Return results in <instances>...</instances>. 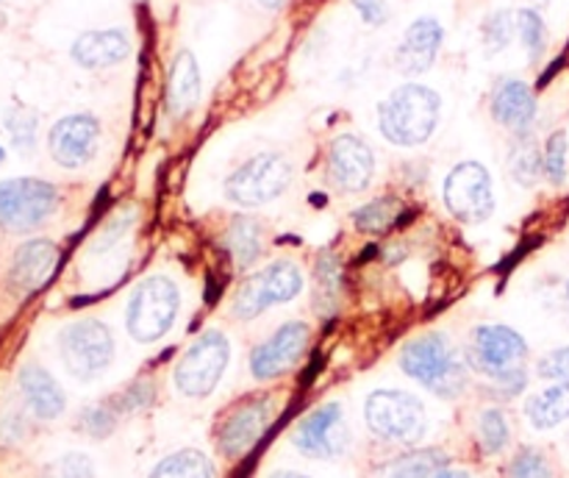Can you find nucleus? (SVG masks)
Instances as JSON below:
<instances>
[{
    "label": "nucleus",
    "instance_id": "nucleus-34",
    "mask_svg": "<svg viewBox=\"0 0 569 478\" xmlns=\"http://www.w3.org/2000/svg\"><path fill=\"white\" fill-rule=\"evenodd\" d=\"M545 159V178L553 187H561L567 181V165H569V139L565 131H553L542 148Z\"/></svg>",
    "mask_w": 569,
    "mask_h": 478
},
{
    "label": "nucleus",
    "instance_id": "nucleus-6",
    "mask_svg": "<svg viewBox=\"0 0 569 478\" xmlns=\"http://www.w3.org/2000/svg\"><path fill=\"white\" fill-rule=\"evenodd\" d=\"M303 272L295 261L281 259L272 265L261 267V270L250 272L242 283L237 287L231 298V317L233 320H256L264 315L272 306L289 303L303 292Z\"/></svg>",
    "mask_w": 569,
    "mask_h": 478
},
{
    "label": "nucleus",
    "instance_id": "nucleus-18",
    "mask_svg": "<svg viewBox=\"0 0 569 478\" xmlns=\"http://www.w3.org/2000/svg\"><path fill=\"white\" fill-rule=\"evenodd\" d=\"M445 42V28L437 17H417L409 28H406L403 39H400L398 50H395V67L403 76L415 78L422 76L437 61L439 48Z\"/></svg>",
    "mask_w": 569,
    "mask_h": 478
},
{
    "label": "nucleus",
    "instance_id": "nucleus-22",
    "mask_svg": "<svg viewBox=\"0 0 569 478\" xmlns=\"http://www.w3.org/2000/svg\"><path fill=\"white\" fill-rule=\"evenodd\" d=\"M20 392L26 398V406L33 411V417L39 420H56V417L64 411L67 398H64V389L59 387L53 376H50L44 367L39 365H26L20 370Z\"/></svg>",
    "mask_w": 569,
    "mask_h": 478
},
{
    "label": "nucleus",
    "instance_id": "nucleus-5",
    "mask_svg": "<svg viewBox=\"0 0 569 478\" xmlns=\"http://www.w3.org/2000/svg\"><path fill=\"white\" fill-rule=\"evenodd\" d=\"M367 428L392 445H420L428 431V415L420 398L403 389H376L365 404Z\"/></svg>",
    "mask_w": 569,
    "mask_h": 478
},
{
    "label": "nucleus",
    "instance_id": "nucleus-23",
    "mask_svg": "<svg viewBox=\"0 0 569 478\" xmlns=\"http://www.w3.org/2000/svg\"><path fill=\"white\" fill-rule=\"evenodd\" d=\"M448 465L450 456L442 448H420L378 465L372 478H437Z\"/></svg>",
    "mask_w": 569,
    "mask_h": 478
},
{
    "label": "nucleus",
    "instance_id": "nucleus-32",
    "mask_svg": "<svg viewBox=\"0 0 569 478\" xmlns=\"http://www.w3.org/2000/svg\"><path fill=\"white\" fill-rule=\"evenodd\" d=\"M517 37L526 44V53L531 61H539L548 50V26L537 9L517 11Z\"/></svg>",
    "mask_w": 569,
    "mask_h": 478
},
{
    "label": "nucleus",
    "instance_id": "nucleus-31",
    "mask_svg": "<svg viewBox=\"0 0 569 478\" xmlns=\"http://www.w3.org/2000/svg\"><path fill=\"white\" fill-rule=\"evenodd\" d=\"M511 442L509 420L500 409H487L478 417V448L487 456L503 454L506 445Z\"/></svg>",
    "mask_w": 569,
    "mask_h": 478
},
{
    "label": "nucleus",
    "instance_id": "nucleus-8",
    "mask_svg": "<svg viewBox=\"0 0 569 478\" xmlns=\"http://www.w3.org/2000/svg\"><path fill=\"white\" fill-rule=\"evenodd\" d=\"M59 353L72 378L92 381L103 376L114 359V333L103 320L83 317L59 333Z\"/></svg>",
    "mask_w": 569,
    "mask_h": 478
},
{
    "label": "nucleus",
    "instance_id": "nucleus-1",
    "mask_svg": "<svg viewBox=\"0 0 569 478\" xmlns=\"http://www.w3.org/2000/svg\"><path fill=\"white\" fill-rule=\"evenodd\" d=\"M400 370L445 400L459 398L470 381L467 356H461L445 331H426L409 339L400 350Z\"/></svg>",
    "mask_w": 569,
    "mask_h": 478
},
{
    "label": "nucleus",
    "instance_id": "nucleus-21",
    "mask_svg": "<svg viewBox=\"0 0 569 478\" xmlns=\"http://www.w3.org/2000/svg\"><path fill=\"white\" fill-rule=\"evenodd\" d=\"M200 89H203V81H200V64L194 59L192 50H178L176 59H172L170 72H167V111L170 117L181 120L189 111L198 106Z\"/></svg>",
    "mask_w": 569,
    "mask_h": 478
},
{
    "label": "nucleus",
    "instance_id": "nucleus-13",
    "mask_svg": "<svg viewBox=\"0 0 569 478\" xmlns=\"http://www.w3.org/2000/svg\"><path fill=\"white\" fill-rule=\"evenodd\" d=\"M348 442L350 434L348 422H345V409L337 400L317 406L292 431V445L298 448V454L309 456V459H339L348 450Z\"/></svg>",
    "mask_w": 569,
    "mask_h": 478
},
{
    "label": "nucleus",
    "instance_id": "nucleus-7",
    "mask_svg": "<svg viewBox=\"0 0 569 478\" xmlns=\"http://www.w3.org/2000/svg\"><path fill=\"white\" fill-rule=\"evenodd\" d=\"M231 361V342L220 328L200 333L172 370V384L187 398H209Z\"/></svg>",
    "mask_w": 569,
    "mask_h": 478
},
{
    "label": "nucleus",
    "instance_id": "nucleus-3",
    "mask_svg": "<svg viewBox=\"0 0 569 478\" xmlns=\"http://www.w3.org/2000/svg\"><path fill=\"white\" fill-rule=\"evenodd\" d=\"M181 311V289L167 276H150L137 283L126 306V331L137 342L150 345L172 331Z\"/></svg>",
    "mask_w": 569,
    "mask_h": 478
},
{
    "label": "nucleus",
    "instance_id": "nucleus-33",
    "mask_svg": "<svg viewBox=\"0 0 569 478\" xmlns=\"http://www.w3.org/2000/svg\"><path fill=\"white\" fill-rule=\"evenodd\" d=\"M6 122V133H9L11 145L22 153H31L33 145H37V128H39V117L37 111L26 109V106H14V109L6 111L3 117Z\"/></svg>",
    "mask_w": 569,
    "mask_h": 478
},
{
    "label": "nucleus",
    "instance_id": "nucleus-19",
    "mask_svg": "<svg viewBox=\"0 0 569 478\" xmlns=\"http://www.w3.org/2000/svg\"><path fill=\"white\" fill-rule=\"evenodd\" d=\"M489 111L511 137L528 133L537 120V94L522 78H500L489 94Z\"/></svg>",
    "mask_w": 569,
    "mask_h": 478
},
{
    "label": "nucleus",
    "instance_id": "nucleus-28",
    "mask_svg": "<svg viewBox=\"0 0 569 478\" xmlns=\"http://www.w3.org/2000/svg\"><path fill=\"white\" fill-rule=\"evenodd\" d=\"M400 215H403V200L398 195H381V198H372L365 206H359L350 220L359 233L376 237V233L389 231L400 220Z\"/></svg>",
    "mask_w": 569,
    "mask_h": 478
},
{
    "label": "nucleus",
    "instance_id": "nucleus-20",
    "mask_svg": "<svg viewBox=\"0 0 569 478\" xmlns=\"http://www.w3.org/2000/svg\"><path fill=\"white\" fill-rule=\"evenodd\" d=\"M72 61L83 70H106L117 67L131 56V37L122 28H98L83 31L70 48Z\"/></svg>",
    "mask_w": 569,
    "mask_h": 478
},
{
    "label": "nucleus",
    "instance_id": "nucleus-46",
    "mask_svg": "<svg viewBox=\"0 0 569 478\" xmlns=\"http://www.w3.org/2000/svg\"><path fill=\"white\" fill-rule=\"evenodd\" d=\"M3 159H6V153H3V148H0V165H3Z\"/></svg>",
    "mask_w": 569,
    "mask_h": 478
},
{
    "label": "nucleus",
    "instance_id": "nucleus-4",
    "mask_svg": "<svg viewBox=\"0 0 569 478\" xmlns=\"http://www.w3.org/2000/svg\"><path fill=\"white\" fill-rule=\"evenodd\" d=\"M295 167L278 150H264V153L250 156L248 161L237 167L222 183V192L233 206L242 209H259V206L272 203L292 187Z\"/></svg>",
    "mask_w": 569,
    "mask_h": 478
},
{
    "label": "nucleus",
    "instance_id": "nucleus-9",
    "mask_svg": "<svg viewBox=\"0 0 569 478\" xmlns=\"http://www.w3.org/2000/svg\"><path fill=\"white\" fill-rule=\"evenodd\" d=\"M59 209V189L42 178H9L0 181V228L28 233L42 226Z\"/></svg>",
    "mask_w": 569,
    "mask_h": 478
},
{
    "label": "nucleus",
    "instance_id": "nucleus-41",
    "mask_svg": "<svg viewBox=\"0 0 569 478\" xmlns=\"http://www.w3.org/2000/svg\"><path fill=\"white\" fill-rule=\"evenodd\" d=\"M350 3H353V9L359 11V17L367 22V26L378 28L389 20L387 0H350Z\"/></svg>",
    "mask_w": 569,
    "mask_h": 478
},
{
    "label": "nucleus",
    "instance_id": "nucleus-10",
    "mask_svg": "<svg viewBox=\"0 0 569 478\" xmlns=\"http://www.w3.org/2000/svg\"><path fill=\"white\" fill-rule=\"evenodd\" d=\"M442 200L453 220L465 226H481L495 211L492 172L481 161H459L445 176Z\"/></svg>",
    "mask_w": 569,
    "mask_h": 478
},
{
    "label": "nucleus",
    "instance_id": "nucleus-24",
    "mask_svg": "<svg viewBox=\"0 0 569 478\" xmlns=\"http://www.w3.org/2000/svg\"><path fill=\"white\" fill-rule=\"evenodd\" d=\"M222 248L231 253L237 267H253L264 253V222L256 217H233L222 233Z\"/></svg>",
    "mask_w": 569,
    "mask_h": 478
},
{
    "label": "nucleus",
    "instance_id": "nucleus-36",
    "mask_svg": "<svg viewBox=\"0 0 569 478\" xmlns=\"http://www.w3.org/2000/svg\"><path fill=\"white\" fill-rule=\"evenodd\" d=\"M117 409L109 404H92L87 406V409L81 411V417H78V428H81L87 437L92 439H106L109 434H114L117 428Z\"/></svg>",
    "mask_w": 569,
    "mask_h": 478
},
{
    "label": "nucleus",
    "instance_id": "nucleus-26",
    "mask_svg": "<svg viewBox=\"0 0 569 478\" xmlns=\"http://www.w3.org/2000/svg\"><path fill=\"white\" fill-rule=\"evenodd\" d=\"M509 172L520 187H537L539 178L545 176L542 148H539L533 131L515 133L509 148Z\"/></svg>",
    "mask_w": 569,
    "mask_h": 478
},
{
    "label": "nucleus",
    "instance_id": "nucleus-43",
    "mask_svg": "<svg viewBox=\"0 0 569 478\" xmlns=\"http://www.w3.org/2000/svg\"><path fill=\"white\" fill-rule=\"evenodd\" d=\"M256 3H259L261 9H267V11H278L283 3H287V0H256Z\"/></svg>",
    "mask_w": 569,
    "mask_h": 478
},
{
    "label": "nucleus",
    "instance_id": "nucleus-11",
    "mask_svg": "<svg viewBox=\"0 0 569 478\" xmlns=\"http://www.w3.org/2000/svg\"><path fill=\"white\" fill-rule=\"evenodd\" d=\"M465 356L472 370L498 381V378L526 367L528 342L520 331L509 326H478Z\"/></svg>",
    "mask_w": 569,
    "mask_h": 478
},
{
    "label": "nucleus",
    "instance_id": "nucleus-15",
    "mask_svg": "<svg viewBox=\"0 0 569 478\" xmlns=\"http://www.w3.org/2000/svg\"><path fill=\"white\" fill-rule=\"evenodd\" d=\"M100 148V120L89 111H76L53 122L48 133V150L64 170H78L94 159Z\"/></svg>",
    "mask_w": 569,
    "mask_h": 478
},
{
    "label": "nucleus",
    "instance_id": "nucleus-14",
    "mask_svg": "<svg viewBox=\"0 0 569 478\" xmlns=\"http://www.w3.org/2000/svg\"><path fill=\"white\" fill-rule=\"evenodd\" d=\"M311 342V328L303 320H289L278 326L264 342L250 350V372L259 381H272L283 372L292 370L303 359L306 348Z\"/></svg>",
    "mask_w": 569,
    "mask_h": 478
},
{
    "label": "nucleus",
    "instance_id": "nucleus-35",
    "mask_svg": "<svg viewBox=\"0 0 569 478\" xmlns=\"http://www.w3.org/2000/svg\"><path fill=\"white\" fill-rule=\"evenodd\" d=\"M133 220H137V206L131 203H126L117 215H111V220H106L103 226H100L98 237H94V245H92L94 253H103V250L114 248L117 242H122L126 233L131 231Z\"/></svg>",
    "mask_w": 569,
    "mask_h": 478
},
{
    "label": "nucleus",
    "instance_id": "nucleus-38",
    "mask_svg": "<svg viewBox=\"0 0 569 478\" xmlns=\"http://www.w3.org/2000/svg\"><path fill=\"white\" fill-rule=\"evenodd\" d=\"M156 387L150 381H133L131 387L122 389L120 395H114L111 406L117 409V415H133V411H142L153 404Z\"/></svg>",
    "mask_w": 569,
    "mask_h": 478
},
{
    "label": "nucleus",
    "instance_id": "nucleus-45",
    "mask_svg": "<svg viewBox=\"0 0 569 478\" xmlns=\"http://www.w3.org/2000/svg\"><path fill=\"white\" fill-rule=\"evenodd\" d=\"M531 3H533V6H548L550 0H531Z\"/></svg>",
    "mask_w": 569,
    "mask_h": 478
},
{
    "label": "nucleus",
    "instance_id": "nucleus-27",
    "mask_svg": "<svg viewBox=\"0 0 569 478\" xmlns=\"http://www.w3.org/2000/svg\"><path fill=\"white\" fill-rule=\"evenodd\" d=\"M315 309L317 315L331 317L339 309L342 295V261L331 250H322L315 265Z\"/></svg>",
    "mask_w": 569,
    "mask_h": 478
},
{
    "label": "nucleus",
    "instance_id": "nucleus-16",
    "mask_svg": "<svg viewBox=\"0 0 569 478\" xmlns=\"http://www.w3.org/2000/svg\"><path fill=\"white\" fill-rule=\"evenodd\" d=\"M326 170L339 192H365L376 178V153L359 133H339L328 145Z\"/></svg>",
    "mask_w": 569,
    "mask_h": 478
},
{
    "label": "nucleus",
    "instance_id": "nucleus-39",
    "mask_svg": "<svg viewBox=\"0 0 569 478\" xmlns=\"http://www.w3.org/2000/svg\"><path fill=\"white\" fill-rule=\"evenodd\" d=\"M42 478H94V467L89 456L67 454L44 470Z\"/></svg>",
    "mask_w": 569,
    "mask_h": 478
},
{
    "label": "nucleus",
    "instance_id": "nucleus-12",
    "mask_svg": "<svg viewBox=\"0 0 569 478\" xmlns=\"http://www.w3.org/2000/svg\"><path fill=\"white\" fill-rule=\"evenodd\" d=\"M272 420H276V400L270 395H250L248 400L233 406L220 422L217 450L226 459H242L261 442Z\"/></svg>",
    "mask_w": 569,
    "mask_h": 478
},
{
    "label": "nucleus",
    "instance_id": "nucleus-25",
    "mask_svg": "<svg viewBox=\"0 0 569 478\" xmlns=\"http://www.w3.org/2000/svg\"><path fill=\"white\" fill-rule=\"evenodd\" d=\"M526 417L537 431H550L569 420V381L545 387L526 400Z\"/></svg>",
    "mask_w": 569,
    "mask_h": 478
},
{
    "label": "nucleus",
    "instance_id": "nucleus-30",
    "mask_svg": "<svg viewBox=\"0 0 569 478\" xmlns=\"http://www.w3.org/2000/svg\"><path fill=\"white\" fill-rule=\"evenodd\" d=\"M517 33V11L498 9L492 14L483 17L481 22V44L487 56H498L515 42Z\"/></svg>",
    "mask_w": 569,
    "mask_h": 478
},
{
    "label": "nucleus",
    "instance_id": "nucleus-47",
    "mask_svg": "<svg viewBox=\"0 0 569 478\" xmlns=\"http://www.w3.org/2000/svg\"><path fill=\"white\" fill-rule=\"evenodd\" d=\"M567 300H569V281H567Z\"/></svg>",
    "mask_w": 569,
    "mask_h": 478
},
{
    "label": "nucleus",
    "instance_id": "nucleus-37",
    "mask_svg": "<svg viewBox=\"0 0 569 478\" xmlns=\"http://www.w3.org/2000/svg\"><path fill=\"white\" fill-rule=\"evenodd\" d=\"M506 478H553V467L539 448H520L506 470Z\"/></svg>",
    "mask_w": 569,
    "mask_h": 478
},
{
    "label": "nucleus",
    "instance_id": "nucleus-42",
    "mask_svg": "<svg viewBox=\"0 0 569 478\" xmlns=\"http://www.w3.org/2000/svg\"><path fill=\"white\" fill-rule=\"evenodd\" d=\"M437 478H472V476L467 470H453V467H448V470L439 472Z\"/></svg>",
    "mask_w": 569,
    "mask_h": 478
},
{
    "label": "nucleus",
    "instance_id": "nucleus-29",
    "mask_svg": "<svg viewBox=\"0 0 569 478\" xmlns=\"http://www.w3.org/2000/svg\"><path fill=\"white\" fill-rule=\"evenodd\" d=\"M148 478H214V465L203 450L183 448L164 456Z\"/></svg>",
    "mask_w": 569,
    "mask_h": 478
},
{
    "label": "nucleus",
    "instance_id": "nucleus-40",
    "mask_svg": "<svg viewBox=\"0 0 569 478\" xmlns=\"http://www.w3.org/2000/svg\"><path fill=\"white\" fill-rule=\"evenodd\" d=\"M537 372L545 381H569V345L565 348H556L550 353H545L542 359L537 361Z\"/></svg>",
    "mask_w": 569,
    "mask_h": 478
},
{
    "label": "nucleus",
    "instance_id": "nucleus-2",
    "mask_svg": "<svg viewBox=\"0 0 569 478\" xmlns=\"http://www.w3.org/2000/svg\"><path fill=\"white\" fill-rule=\"evenodd\" d=\"M442 117V98L426 83H403L378 106V131L398 148H420L433 137Z\"/></svg>",
    "mask_w": 569,
    "mask_h": 478
},
{
    "label": "nucleus",
    "instance_id": "nucleus-17",
    "mask_svg": "<svg viewBox=\"0 0 569 478\" xmlns=\"http://www.w3.org/2000/svg\"><path fill=\"white\" fill-rule=\"evenodd\" d=\"M59 245L50 239H28L11 256L9 267V287L17 298L37 292L48 283V278L56 272L59 265Z\"/></svg>",
    "mask_w": 569,
    "mask_h": 478
},
{
    "label": "nucleus",
    "instance_id": "nucleus-44",
    "mask_svg": "<svg viewBox=\"0 0 569 478\" xmlns=\"http://www.w3.org/2000/svg\"><path fill=\"white\" fill-rule=\"evenodd\" d=\"M270 478H311V476H303V472H295V470H278L272 472Z\"/></svg>",
    "mask_w": 569,
    "mask_h": 478
}]
</instances>
